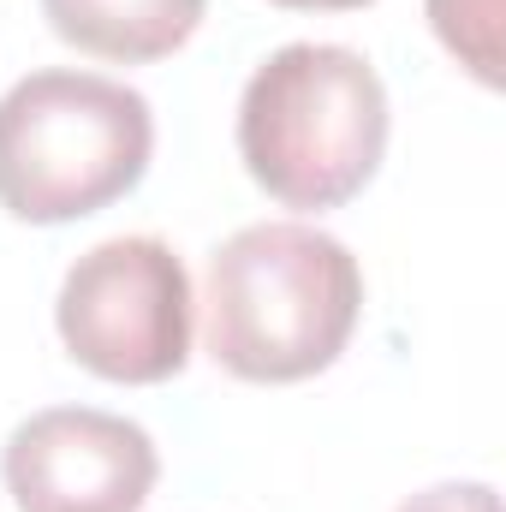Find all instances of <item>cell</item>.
Wrapping results in <instances>:
<instances>
[{"label": "cell", "mask_w": 506, "mask_h": 512, "mask_svg": "<svg viewBox=\"0 0 506 512\" xmlns=\"http://www.w3.org/2000/svg\"><path fill=\"white\" fill-rule=\"evenodd\" d=\"M387 155V84L340 42H286L239 96V161L298 215L352 203Z\"/></svg>", "instance_id": "7a4b0ae2"}, {"label": "cell", "mask_w": 506, "mask_h": 512, "mask_svg": "<svg viewBox=\"0 0 506 512\" xmlns=\"http://www.w3.org/2000/svg\"><path fill=\"white\" fill-rule=\"evenodd\" d=\"M364 268L304 221L239 227L203 274V346L239 382L286 387L322 376L358 334Z\"/></svg>", "instance_id": "6da1fadb"}, {"label": "cell", "mask_w": 506, "mask_h": 512, "mask_svg": "<svg viewBox=\"0 0 506 512\" xmlns=\"http://www.w3.org/2000/svg\"><path fill=\"white\" fill-rule=\"evenodd\" d=\"M501 12L506 0H429V30L441 36V48L483 84L501 90L506 60H501Z\"/></svg>", "instance_id": "52a82bcc"}, {"label": "cell", "mask_w": 506, "mask_h": 512, "mask_svg": "<svg viewBox=\"0 0 506 512\" xmlns=\"http://www.w3.org/2000/svg\"><path fill=\"white\" fill-rule=\"evenodd\" d=\"M203 6L209 0H42V18L78 54L149 66L197 36Z\"/></svg>", "instance_id": "8992f818"}, {"label": "cell", "mask_w": 506, "mask_h": 512, "mask_svg": "<svg viewBox=\"0 0 506 512\" xmlns=\"http://www.w3.org/2000/svg\"><path fill=\"white\" fill-rule=\"evenodd\" d=\"M155 155L149 102L96 72H30L0 96V209L66 227L137 191Z\"/></svg>", "instance_id": "3957f363"}, {"label": "cell", "mask_w": 506, "mask_h": 512, "mask_svg": "<svg viewBox=\"0 0 506 512\" xmlns=\"http://www.w3.org/2000/svg\"><path fill=\"white\" fill-rule=\"evenodd\" d=\"M274 6H292V12H358L370 0H274Z\"/></svg>", "instance_id": "9c48e42d"}, {"label": "cell", "mask_w": 506, "mask_h": 512, "mask_svg": "<svg viewBox=\"0 0 506 512\" xmlns=\"http://www.w3.org/2000/svg\"><path fill=\"white\" fill-rule=\"evenodd\" d=\"M399 512H501V495L489 483H435V489L411 495Z\"/></svg>", "instance_id": "ba28073f"}, {"label": "cell", "mask_w": 506, "mask_h": 512, "mask_svg": "<svg viewBox=\"0 0 506 512\" xmlns=\"http://www.w3.org/2000/svg\"><path fill=\"white\" fill-rule=\"evenodd\" d=\"M0 477L18 512H137L161 459L143 423L96 405H48L6 435Z\"/></svg>", "instance_id": "5b68a950"}, {"label": "cell", "mask_w": 506, "mask_h": 512, "mask_svg": "<svg viewBox=\"0 0 506 512\" xmlns=\"http://www.w3.org/2000/svg\"><path fill=\"white\" fill-rule=\"evenodd\" d=\"M191 310H197L191 274L173 245L126 233L102 239L66 268L54 298V328L90 376L155 387L173 382L191 358Z\"/></svg>", "instance_id": "277c9868"}]
</instances>
